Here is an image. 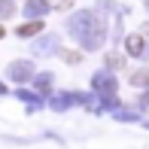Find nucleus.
<instances>
[{"instance_id": "5", "label": "nucleus", "mask_w": 149, "mask_h": 149, "mask_svg": "<svg viewBox=\"0 0 149 149\" xmlns=\"http://www.w3.org/2000/svg\"><path fill=\"white\" fill-rule=\"evenodd\" d=\"M64 58H67V61H73V64H76V61H79V52H64Z\"/></svg>"}, {"instance_id": "7", "label": "nucleus", "mask_w": 149, "mask_h": 149, "mask_svg": "<svg viewBox=\"0 0 149 149\" xmlns=\"http://www.w3.org/2000/svg\"><path fill=\"white\" fill-rule=\"evenodd\" d=\"M146 104H149V97H146Z\"/></svg>"}, {"instance_id": "4", "label": "nucleus", "mask_w": 149, "mask_h": 149, "mask_svg": "<svg viewBox=\"0 0 149 149\" xmlns=\"http://www.w3.org/2000/svg\"><path fill=\"white\" fill-rule=\"evenodd\" d=\"M49 6H55V9H70L73 6V0H46Z\"/></svg>"}, {"instance_id": "1", "label": "nucleus", "mask_w": 149, "mask_h": 149, "mask_svg": "<svg viewBox=\"0 0 149 149\" xmlns=\"http://www.w3.org/2000/svg\"><path fill=\"white\" fill-rule=\"evenodd\" d=\"M40 31H43V22H31L18 28V37H31V33H40Z\"/></svg>"}, {"instance_id": "6", "label": "nucleus", "mask_w": 149, "mask_h": 149, "mask_svg": "<svg viewBox=\"0 0 149 149\" xmlns=\"http://www.w3.org/2000/svg\"><path fill=\"white\" fill-rule=\"evenodd\" d=\"M0 37H3V28H0Z\"/></svg>"}, {"instance_id": "3", "label": "nucleus", "mask_w": 149, "mask_h": 149, "mask_svg": "<svg viewBox=\"0 0 149 149\" xmlns=\"http://www.w3.org/2000/svg\"><path fill=\"white\" fill-rule=\"evenodd\" d=\"M131 82H134V85H149V70H137V73H131Z\"/></svg>"}, {"instance_id": "2", "label": "nucleus", "mask_w": 149, "mask_h": 149, "mask_svg": "<svg viewBox=\"0 0 149 149\" xmlns=\"http://www.w3.org/2000/svg\"><path fill=\"white\" fill-rule=\"evenodd\" d=\"M128 52H131V55H140V52H143V37H137V33L128 37Z\"/></svg>"}]
</instances>
